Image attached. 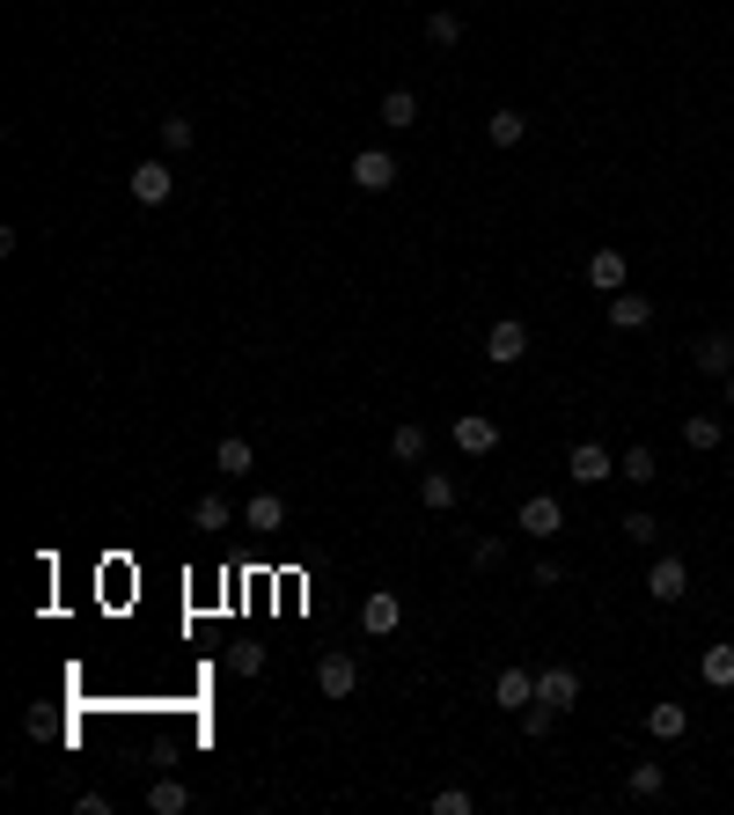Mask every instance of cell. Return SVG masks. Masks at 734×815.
<instances>
[{
    "instance_id": "8",
    "label": "cell",
    "mask_w": 734,
    "mask_h": 815,
    "mask_svg": "<svg viewBox=\"0 0 734 815\" xmlns=\"http://www.w3.org/2000/svg\"><path fill=\"white\" fill-rule=\"evenodd\" d=\"M537 698H543V705H559V713H573V705H581V676H573L565 662L537 668Z\"/></svg>"
},
{
    "instance_id": "4",
    "label": "cell",
    "mask_w": 734,
    "mask_h": 815,
    "mask_svg": "<svg viewBox=\"0 0 734 815\" xmlns=\"http://www.w3.org/2000/svg\"><path fill=\"white\" fill-rule=\"evenodd\" d=\"M646 595H654V602H684V595H690V559L661 551L654 566H646Z\"/></svg>"
},
{
    "instance_id": "33",
    "label": "cell",
    "mask_w": 734,
    "mask_h": 815,
    "mask_svg": "<svg viewBox=\"0 0 734 815\" xmlns=\"http://www.w3.org/2000/svg\"><path fill=\"white\" fill-rule=\"evenodd\" d=\"M192 140H198V125H192V118H162V148H170V154H184Z\"/></svg>"
},
{
    "instance_id": "2",
    "label": "cell",
    "mask_w": 734,
    "mask_h": 815,
    "mask_svg": "<svg viewBox=\"0 0 734 815\" xmlns=\"http://www.w3.org/2000/svg\"><path fill=\"white\" fill-rule=\"evenodd\" d=\"M125 192L140 198V206H170V198H176V170L162 162V154H147V162H133V176H125Z\"/></svg>"
},
{
    "instance_id": "10",
    "label": "cell",
    "mask_w": 734,
    "mask_h": 815,
    "mask_svg": "<svg viewBox=\"0 0 734 815\" xmlns=\"http://www.w3.org/2000/svg\"><path fill=\"white\" fill-rule=\"evenodd\" d=\"M587 287H603V295H624V287H632V265H624V250H595V257H587Z\"/></svg>"
},
{
    "instance_id": "1",
    "label": "cell",
    "mask_w": 734,
    "mask_h": 815,
    "mask_svg": "<svg viewBox=\"0 0 734 815\" xmlns=\"http://www.w3.org/2000/svg\"><path fill=\"white\" fill-rule=\"evenodd\" d=\"M345 176H353V192L382 198V192H397V154L390 148H360L353 162H345Z\"/></svg>"
},
{
    "instance_id": "16",
    "label": "cell",
    "mask_w": 734,
    "mask_h": 815,
    "mask_svg": "<svg viewBox=\"0 0 734 815\" xmlns=\"http://www.w3.org/2000/svg\"><path fill=\"white\" fill-rule=\"evenodd\" d=\"M214 470H220V478H243V470H257V448H250L243 434H220V441H214Z\"/></svg>"
},
{
    "instance_id": "30",
    "label": "cell",
    "mask_w": 734,
    "mask_h": 815,
    "mask_svg": "<svg viewBox=\"0 0 734 815\" xmlns=\"http://www.w3.org/2000/svg\"><path fill=\"white\" fill-rule=\"evenodd\" d=\"M551 727H559V705H543V698H537V705H521V735H529V742H543Z\"/></svg>"
},
{
    "instance_id": "5",
    "label": "cell",
    "mask_w": 734,
    "mask_h": 815,
    "mask_svg": "<svg viewBox=\"0 0 734 815\" xmlns=\"http://www.w3.org/2000/svg\"><path fill=\"white\" fill-rule=\"evenodd\" d=\"M514 529H521V537H537V543H551L565 529V507L551 493H537V500H521V515H514Z\"/></svg>"
},
{
    "instance_id": "21",
    "label": "cell",
    "mask_w": 734,
    "mask_h": 815,
    "mask_svg": "<svg viewBox=\"0 0 734 815\" xmlns=\"http://www.w3.org/2000/svg\"><path fill=\"white\" fill-rule=\"evenodd\" d=\"M375 118L390 125V133H412V125H418V96H412V89H390V96H382V111H375Z\"/></svg>"
},
{
    "instance_id": "9",
    "label": "cell",
    "mask_w": 734,
    "mask_h": 815,
    "mask_svg": "<svg viewBox=\"0 0 734 815\" xmlns=\"http://www.w3.org/2000/svg\"><path fill=\"white\" fill-rule=\"evenodd\" d=\"M448 434H456V448H463V456H492V448H500V426H492L485 412H456V426H448Z\"/></svg>"
},
{
    "instance_id": "31",
    "label": "cell",
    "mask_w": 734,
    "mask_h": 815,
    "mask_svg": "<svg viewBox=\"0 0 734 815\" xmlns=\"http://www.w3.org/2000/svg\"><path fill=\"white\" fill-rule=\"evenodd\" d=\"M470 566H478V573L507 566V537H478V543H470Z\"/></svg>"
},
{
    "instance_id": "36",
    "label": "cell",
    "mask_w": 734,
    "mask_h": 815,
    "mask_svg": "<svg viewBox=\"0 0 734 815\" xmlns=\"http://www.w3.org/2000/svg\"><path fill=\"white\" fill-rule=\"evenodd\" d=\"M720 404H727V412H734V375H720Z\"/></svg>"
},
{
    "instance_id": "6",
    "label": "cell",
    "mask_w": 734,
    "mask_h": 815,
    "mask_svg": "<svg viewBox=\"0 0 734 815\" xmlns=\"http://www.w3.org/2000/svg\"><path fill=\"white\" fill-rule=\"evenodd\" d=\"M397 624H404V602H397V588H375V595L360 602V632H367V640H390Z\"/></svg>"
},
{
    "instance_id": "14",
    "label": "cell",
    "mask_w": 734,
    "mask_h": 815,
    "mask_svg": "<svg viewBox=\"0 0 734 815\" xmlns=\"http://www.w3.org/2000/svg\"><path fill=\"white\" fill-rule=\"evenodd\" d=\"M243 521L257 529V537H279V529H287V500H279V493H250L243 500Z\"/></svg>"
},
{
    "instance_id": "22",
    "label": "cell",
    "mask_w": 734,
    "mask_h": 815,
    "mask_svg": "<svg viewBox=\"0 0 734 815\" xmlns=\"http://www.w3.org/2000/svg\"><path fill=\"white\" fill-rule=\"evenodd\" d=\"M485 140H492V148H521V140H529V118H521V111H492Z\"/></svg>"
},
{
    "instance_id": "13",
    "label": "cell",
    "mask_w": 734,
    "mask_h": 815,
    "mask_svg": "<svg viewBox=\"0 0 734 815\" xmlns=\"http://www.w3.org/2000/svg\"><path fill=\"white\" fill-rule=\"evenodd\" d=\"M603 478H617L610 448H603V441H573V485H603Z\"/></svg>"
},
{
    "instance_id": "23",
    "label": "cell",
    "mask_w": 734,
    "mask_h": 815,
    "mask_svg": "<svg viewBox=\"0 0 734 815\" xmlns=\"http://www.w3.org/2000/svg\"><path fill=\"white\" fill-rule=\"evenodd\" d=\"M147 808H154V815H184V808H192V787H184V779H154V787H147Z\"/></svg>"
},
{
    "instance_id": "11",
    "label": "cell",
    "mask_w": 734,
    "mask_h": 815,
    "mask_svg": "<svg viewBox=\"0 0 734 815\" xmlns=\"http://www.w3.org/2000/svg\"><path fill=\"white\" fill-rule=\"evenodd\" d=\"M492 705H507V713L537 705V676H529V668H500V676H492Z\"/></svg>"
},
{
    "instance_id": "35",
    "label": "cell",
    "mask_w": 734,
    "mask_h": 815,
    "mask_svg": "<svg viewBox=\"0 0 734 815\" xmlns=\"http://www.w3.org/2000/svg\"><path fill=\"white\" fill-rule=\"evenodd\" d=\"M529 573H537V588H559V581H565V566H559V559H537Z\"/></svg>"
},
{
    "instance_id": "20",
    "label": "cell",
    "mask_w": 734,
    "mask_h": 815,
    "mask_svg": "<svg viewBox=\"0 0 734 815\" xmlns=\"http://www.w3.org/2000/svg\"><path fill=\"white\" fill-rule=\"evenodd\" d=\"M418 500H426V507H434V515H448V507H456V500H463V485H456V478H448V470H426V478H418Z\"/></svg>"
},
{
    "instance_id": "12",
    "label": "cell",
    "mask_w": 734,
    "mask_h": 815,
    "mask_svg": "<svg viewBox=\"0 0 734 815\" xmlns=\"http://www.w3.org/2000/svg\"><path fill=\"white\" fill-rule=\"evenodd\" d=\"M690 368L698 375H734V338L727 331H706V338L690 346Z\"/></svg>"
},
{
    "instance_id": "24",
    "label": "cell",
    "mask_w": 734,
    "mask_h": 815,
    "mask_svg": "<svg viewBox=\"0 0 734 815\" xmlns=\"http://www.w3.org/2000/svg\"><path fill=\"white\" fill-rule=\"evenodd\" d=\"M617 478H632V485H654V478H661L654 448H646V441H632V448H624V456H617Z\"/></svg>"
},
{
    "instance_id": "34",
    "label": "cell",
    "mask_w": 734,
    "mask_h": 815,
    "mask_svg": "<svg viewBox=\"0 0 734 815\" xmlns=\"http://www.w3.org/2000/svg\"><path fill=\"white\" fill-rule=\"evenodd\" d=\"M470 808H478V801H470L463 787H440L434 793V815H470Z\"/></svg>"
},
{
    "instance_id": "37",
    "label": "cell",
    "mask_w": 734,
    "mask_h": 815,
    "mask_svg": "<svg viewBox=\"0 0 734 815\" xmlns=\"http://www.w3.org/2000/svg\"><path fill=\"white\" fill-rule=\"evenodd\" d=\"M727 618H734V602H727Z\"/></svg>"
},
{
    "instance_id": "27",
    "label": "cell",
    "mask_w": 734,
    "mask_h": 815,
    "mask_svg": "<svg viewBox=\"0 0 734 815\" xmlns=\"http://www.w3.org/2000/svg\"><path fill=\"white\" fill-rule=\"evenodd\" d=\"M698 668H706L712 691H734V646H706V662H698Z\"/></svg>"
},
{
    "instance_id": "18",
    "label": "cell",
    "mask_w": 734,
    "mask_h": 815,
    "mask_svg": "<svg viewBox=\"0 0 734 815\" xmlns=\"http://www.w3.org/2000/svg\"><path fill=\"white\" fill-rule=\"evenodd\" d=\"M192 529H206V537H220V529H236V507L220 493H198L192 500Z\"/></svg>"
},
{
    "instance_id": "28",
    "label": "cell",
    "mask_w": 734,
    "mask_h": 815,
    "mask_svg": "<svg viewBox=\"0 0 734 815\" xmlns=\"http://www.w3.org/2000/svg\"><path fill=\"white\" fill-rule=\"evenodd\" d=\"M624 787H632V801H661V793H668V771H661V765H632Z\"/></svg>"
},
{
    "instance_id": "15",
    "label": "cell",
    "mask_w": 734,
    "mask_h": 815,
    "mask_svg": "<svg viewBox=\"0 0 734 815\" xmlns=\"http://www.w3.org/2000/svg\"><path fill=\"white\" fill-rule=\"evenodd\" d=\"M646 735H654V742H684L690 735V705H676V698L646 705Z\"/></svg>"
},
{
    "instance_id": "3",
    "label": "cell",
    "mask_w": 734,
    "mask_h": 815,
    "mask_svg": "<svg viewBox=\"0 0 734 815\" xmlns=\"http://www.w3.org/2000/svg\"><path fill=\"white\" fill-rule=\"evenodd\" d=\"M485 360L492 368H521V360H529V323L521 317H500L485 331Z\"/></svg>"
},
{
    "instance_id": "17",
    "label": "cell",
    "mask_w": 734,
    "mask_h": 815,
    "mask_svg": "<svg viewBox=\"0 0 734 815\" xmlns=\"http://www.w3.org/2000/svg\"><path fill=\"white\" fill-rule=\"evenodd\" d=\"M720 441H727V426L712 420V412H684V448L690 456H712Z\"/></svg>"
},
{
    "instance_id": "32",
    "label": "cell",
    "mask_w": 734,
    "mask_h": 815,
    "mask_svg": "<svg viewBox=\"0 0 734 815\" xmlns=\"http://www.w3.org/2000/svg\"><path fill=\"white\" fill-rule=\"evenodd\" d=\"M228 668H236V676H265V646H257V640L228 646Z\"/></svg>"
},
{
    "instance_id": "25",
    "label": "cell",
    "mask_w": 734,
    "mask_h": 815,
    "mask_svg": "<svg viewBox=\"0 0 734 815\" xmlns=\"http://www.w3.org/2000/svg\"><path fill=\"white\" fill-rule=\"evenodd\" d=\"M426 45H463V15H456V8H434V15H426Z\"/></svg>"
},
{
    "instance_id": "26",
    "label": "cell",
    "mask_w": 734,
    "mask_h": 815,
    "mask_svg": "<svg viewBox=\"0 0 734 815\" xmlns=\"http://www.w3.org/2000/svg\"><path fill=\"white\" fill-rule=\"evenodd\" d=\"M390 456H397V463H418V456H426V426L404 420V426L390 434Z\"/></svg>"
},
{
    "instance_id": "19",
    "label": "cell",
    "mask_w": 734,
    "mask_h": 815,
    "mask_svg": "<svg viewBox=\"0 0 734 815\" xmlns=\"http://www.w3.org/2000/svg\"><path fill=\"white\" fill-rule=\"evenodd\" d=\"M610 323L617 331H646V323H654V301L624 287V295H610Z\"/></svg>"
},
{
    "instance_id": "29",
    "label": "cell",
    "mask_w": 734,
    "mask_h": 815,
    "mask_svg": "<svg viewBox=\"0 0 734 815\" xmlns=\"http://www.w3.org/2000/svg\"><path fill=\"white\" fill-rule=\"evenodd\" d=\"M617 529H624V537H632V543H639V551H654V543H661V521H654V515H646V507H632V515L617 521Z\"/></svg>"
},
{
    "instance_id": "7",
    "label": "cell",
    "mask_w": 734,
    "mask_h": 815,
    "mask_svg": "<svg viewBox=\"0 0 734 815\" xmlns=\"http://www.w3.org/2000/svg\"><path fill=\"white\" fill-rule=\"evenodd\" d=\"M317 691L331 698V705L353 698V691H360V662H353V654H323V662H317Z\"/></svg>"
}]
</instances>
